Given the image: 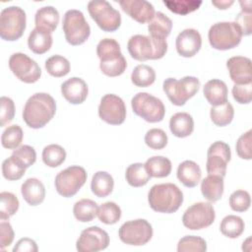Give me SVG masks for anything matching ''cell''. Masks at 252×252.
<instances>
[{"instance_id": "ba28073f", "label": "cell", "mask_w": 252, "mask_h": 252, "mask_svg": "<svg viewBox=\"0 0 252 252\" xmlns=\"http://www.w3.org/2000/svg\"><path fill=\"white\" fill-rule=\"evenodd\" d=\"M62 28L67 42L80 45L87 41L91 34V28L84 14L76 9L68 10L63 17Z\"/></svg>"}, {"instance_id": "4fadbf2b", "label": "cell", "mask_w": 252, "mask_h": 252, "mask_svg": "<svg viewBox=\"0 0 252 252\" xmlns=\"http://www.w3.org/2000/svg\"><path fill=\"white\" fill-rule=\"evenodd\" d=\"M216 218L213 205L206 202H198L186 209L182 216L183 225L191 230H198L210 226Z\"/></svg>"}, {"instance_id": "f6af8a7d", "label": "cell", "mask_w": 252, "mask_h": 252, "mask_svg": "<svg viewBox=\"0 0 252 252\" xmlns=\"http://www.w3.org/2000/svg\"><path fill=\"white\" fill-rule=\"evenodd\" d=\"M167 135L159 128L150 129L145 135L146 145L153 150H161L167 145Z\"/></svg>"}, {"instance_id": "11a10c76", "label": "cell", "mask_w": 252, "mask_h": 252, "mask_svg": "<svg viewBox=\"0 0 252 252\" xmlns=\"http://www.w3.org/2000/svg\"><path fill=\"white\" fill-rule=\"evenodd\" d=\"M234 3L233 0H220V1H212V4L216 6L218 9L225 10L228 9Z\"/></svg>"}, {"instance_id": "cb8c5ba5", "label": "cell", "mask_w": 252, "mask_h": 252, "mask_svg": "<svg viewBox=\"0 0 252 252\" xmlns=\"http://www.w3.org/2000/svg\"><path fill=\"white\" fill-rule=\"evenodd\" d=\"M178 180L188 188H194L201 180L202 171L200 166L193 160H184L177 167Z\"/></svg>"}, {"instance_id": "836d02e7", "label": "cell", "mask_w": 252, "mask_h": 252, "mask_svg": "<svg viewBox=\"0 0 252 252\" xmlns=\"http://www.w3.org/2000/svg\"><path fill=\"white\" fill-rule=\"evenodd\" d=\"M245 224L240 217L228 215L224 217L220 222V232L228 238H237L244 231Z\"/></svg>"}, {"instance_id": "3957f363", "label": "cell", "mask_w": 252, "mask_h": 252, "mask_svg": "<svg viewBox=\"0 0 252 252\" xmlns=\"http://www.w3.org/2000/svg\"><path fill=\"white\" fill-rule=\"evenodd\" d=\"M127 49L131 57L137 61L157 60L165 55L167 42L161 37L135 34L129 38Z\"/></svg>"}, {"instance_id": "d6986e66", "label": "cell", "mask_w": 252, "mask_h": 252, "mask_svg": "<svg viewBox=\"0 0 252 252\" xmlns=\"http://www.w3.org/2000/svg\"><path fill=\"white\" fill-rule=\"evenodd\" d=\"M118 3L131 19L142 25L150 23L156 13L154 6L146 0H121Z\"/></svg>"}, {"instance_id": "8d00e7d4", "label": "cell", "mask_w": 252, "mask_h": 252, "mask_svg": "<svg viewBox=\"0 0 252 252\" xmlns=\"http://www.w3.org/2000/svg\"><path fill=\"white\" fill-rule=\"evenodd\" d=\"M66 159V152L63 147L57 144L46 146L42 151V160L49 167H57Z\"/></svg>"}, {"instance_id": "5b68a950", "label": "cell", "mask_w": 252, "mask_h": 252, "mask_svg": "<svg viewBox=\"0 0 252 252\" xmlns=\"http://www.w3.org/2000/svg\"><path fill=\"white\" fill-rule=\"evenodd\" d=\"M201 83L198 78L185 76L180 80L167 78L163 81L162 89L168 99L176 106H182L199 91Z\"/></svg>"}, {"instance_id": "816d5d0a", "label": "cell", "mask_w": 252, "mask_h": 252, "mask_svg": "<svg viewBox=\"0 0 252 252\" xmlns=\"http://www.w3.org/2000/svg\"><path fill=\"white\" fill-rule=\"evenodd\" d=\"M14 230L9 221L2 220L0 222V248L4 250L5 247L12 244L14 240Z\"/></svg>"}, {"instance_id": "74e56055", "label": "cell", "mask_w": 252, "mask_h": 252, "mask_svg": "<svg viewBox=\"0 0 252 252\" xmlns=\"http://www.w3.org/2000/svg\"><path fill=\"white\" fill-rule=\"evenodd\" d=\"M19 200L11 192L3 191L0 193V220H7L14 216L19 209Z\"/></svg>"}, {"instance_id": "52a82bcc", "label": "cell", "mask_w": 252, "mask_h": 252, "mask_svg": "<svg viewBox=\"0 0 252 252\" xmlns=\"http://www.w3.org/2000/svg\"><path fill=\"white\" fill-rule=\"evenodd\" d=\"M25 11L18 6L4 8L0 15V36L6 41H15L22 37L26 30Z\"/></svg>"}, {"instance_id": "f907efd6", "label": "cell", "mask_w": 252, "mask_h": 252, "mask_svg": "<svg viewBox=\"0 0 252 252\" xmlns=\"http://www.w3.org/2000/svg\"><path fill=\"white\" fill-rule=\"evenodd\" d=\"M232 96L236 102L241 104H247L252 99V83L246 85H235L231 90Z\"/></svg>"}, {"instance_id": "277c9868", "label": "cell", "mask_w": 252, "mask_h": 252, "mask_svg": "<svg viewBox=\"0 0 252 252\" xmlns=\"http://www.w3.org/2000/svg\"><path fill=\"white\" fill-rule=\"evenodd\" d=\"M96 54L100 60L99 68L108 77H117L124 73L127 61L121 53L119 43L113 38H103L96 46Z\"/></svg>"}, {"instance_id": "7dc6e473", "label": "cell", "mask_w": 252, "mask_h": 252, "mask_svg": "<svg viewBox=\"0 0 252 252\" xmlns=\"http://www.w3.org/2000/svg\"><path fill=\"white\" fill-rule=\"evenodd\" d=\"M26 172V168L19 165L12 157L6 158L2 162V174L3 177L7 180H19L21 179Z\"/></svg>"}, {"instance_id": "9a60e30c", "label": "cell", "mask_w": 252, "mask_h": 252, "mask_svg": "<svg viewBox=\"0 0 252 252\" xmlns=\"http://www.w3.org/2000/svg\"><path fill=\"white\" fill-rule=\"evenodd\" d=\"M231 153L229 146L221 141L213 143L207 153V172L210 175L224 177L227 163L230 161Z\"/></svg>"}, {"instance_id": "c3c4849f", "label": "cell", "mask_w": 252, "mask_h": 252, "mask_svg": "<svg viewBox=\"0 0 252 252\" xmlns=\"http://www.w3.org/2000/svg\"><path fill=\"white\" fill-rule=\"evenodd\" d=\"M251 139H252V131L248 130L244 134H242L237 142H236V153L238 157L242 159H251Z\"/></svg>"}, {"instance_id": "f35d334b", "label": "cell", "mask_w": 252, "mask_h": 252, "mask_svg": "<svg viewBox=\"0 0 252 252\" xmlns=\"http://www.w3.org/2000/svg\"><path fill=\"white\" fill-rule=\"evenodd\" d=\"M45 69L49 75L55 78L64 77L70 72V62L61 55H53L46 59Z\"/></svg>"}, {"instance_id": "e575fe53", "label": "cell", "mask_w": 252, "mask_h": 252, "mask_svg": "<svg viewBox=\"0 0 252 252\" xmlns=\"http://www.w3.org/2000/svg\"><path fill=\"white\" fill-rule=\"evenodd\" d=\"M131 81L136 87L139 88L150 87L156 81V72L151 66L140 64L132 71Z\"/></svg>"}, {"instance_id": "ac0fdd59", "label": "cell", "mask_w": 252, "mask_h": 252, "mask_svg": "<svg viewBox=\"0 0 252 252\" xmlns=\"http://www.w3.org/2000/svg\"><path fill=\"white\" fill-rule=\"evenodd\" d=\"M202 46V36L195 29H186L182 31L176 37V51L182 57H193Z\"/></svg>"}, {"instance_id": "7402d4cb", "label": "cell", "mask_w": 252, "mask_h": 252, "mask_svg": "<svg viewBox=\"0 0 252 252\" xmlns=\"http://www.w3.org/2000/svg\"><path fill=\"white\" fill-rule=\"evenodd\" d=\"M204 96L212 106H219L227 101V87L219 79L208 81L203 88Z\"/></svg>"}, {"instance_id": "7bdbcfd3", "label": "cell", "mask_w": 252, "mask_h": 252, "mask_svg": "<svg viewBox=\"0 0 252 252\" xmlns=\"http://www.w3.org/2000/svg\"><path fill=\"white\" fill-rule=\"evenodd\" d=\"M12 158L22 167L28 168L36 160V153L34 149L29 145H23L15 149L12 153Z\"/></svg>"}, {"instance_id": "ee69618b", "label": "cell", "mask_w": 252, "mask_h": 252, "mask_svg": "<svg viewBox=\"0 0 252 252\" xmlns=\"http://www.w3.org/2000/svg\"><path fill=\"white\" fill-rule=\"evenodd\" d=\"M207 242L204 238L196 235L183 236L177 244L178 252H205Z\"/></svg>"}, {"instance_id": "7c38bea8", "label": "cell", "mask_w": 252, "mask_h": 252, "mask_svg": "<svg viewBox=\"0 0 252 252\" xmlns=\"http://www.w3.org/2000/svg\"><path fill=\"white\" fill-rule=\"evenodd\" d=\"M120 240L128 245L142 246L153 237V227L144 219H137L124 222L118 231Z\"/></svg>"}, {"instance_id": "ab89813d", "label": "cell", "mask_w": 252, "mask_h": 252, "mask_svg": "<svg viewBox=\"0 0 252 252\" xmlns=\"http://www.w3.org/2000/svg\"><path fill=\"white\" fill-rule=\"evenodd\" d=\"M24 133L19 125L14 124L8 126L1 135L2 147L8 150H15L21 145Z\"/></svg>"}, {"instance_id": "8fae6325", "label": "cell", "mask_w": 252, "mask_h": 252, "mask_svg": "<svg viewBox=\"0 0 252 252\" xmlns=\"http://www.w3.org/2000/svg\"><path fill=\"white\" fill-rule=\"evenodd\" d=\"M85 168L79 165H71L61 170L55 177V189L59 195L65 198L72 197L78 193L87 181Z\"/></svg>"}, {"instance_id": "603a6c76", "label": "cell", "mask_w": 252, "mask_h": 252, "mask_svg": "<svg viewBox=\"0 0 252 252\" xmlns=\"http://www.w3.org/2000/svg\"><path fill=\"white\" fill-rule=\"evenodd\" d=\"M24 200L31 206L41 204L45 198V188L42 182L34 177L28 178L21 187Z\"/></svg>"}, {"instance_id": "ffe728a7", "label": "cell", "mask_w": 252, "mask_h": 252, "mask_svg": "<svg viewBox=\"0 0 252 252\" xmlns=\"http://www.w3.org/2000/svg\"><path fill=\"white\" fill-rule=\"evenodd\" d=\"M226 67L230 79L235 85H246L252 83L251 60L244 56H233L226 61Z\"/></svg>"}, {"instance_id": "f546056e", "label": "cell", "mask_w": 252, "mask_h": 252, "mask_svg": "<svg viewBox=\"0 0 252 252\" xmlns=\"http://www.w3.org/2000/svg\"><path fill=\"white\" fill-rule=\"evenodd\" d=\"M172 21L161 12H156L148 25V31L151 36L165 38L170 34Z\"/></svg>"}, {"instance_id": "d6a6232c", "label": "cell", "mask_w": 252, "mask_h": 252, "mask_svg": "<svg viewBox=\"0 0 252 252\" xmlns=\"http://www.w3.org/2000/svg\"><path fill=\"white\" fill-rule=\"evenodd\" d=\"M125 177H126V181L128 182V184L130 186L136 187V188L145 186L151 178V176L149 175V173L146 170L145 164H143L141 162H136V163L130 164L126 169Z\"/></svg>"}, {"instance_id": "7a4b0ae2", "label": "cell", "mask_w": 252, "mask_h": 252, "mask_svg": "<svg viewBox=\"0 0 252 252\" xmlns=\"http://www.w3.org/2000/svg\"><path fill=\"white\" fill-rule=\"evenodd\" d=\"M150 207L158 213H175L183 203L182 191L172 183L154 185L148 194Z\"/></svg>"}, {"instance_id": "4316f807", "label": "cell", "mask_w": 252, "mask_h": 252, "mask_svg": "<svg viewBox=\"0 0 252 252\" xmlns=\"http://www.w3.org/2000/svg\"><path fill=\"white\" fill-rule=\"evenodd\" d=\"M35 28L45 30L52 32L59 24V13L52 6H44L39 8L34 16Z\"/></svg>"}, {"instance_id": "6da1fadb", "label": "cell", "mask_w": 252, "mask_h": 252, "mask_svg": "<svg viewBox=\"0 0 252 252\" xmlns=\"http://www.w3.org/2000/svg\"><path fill=\"white\" fill-rule=\"evenodd\" d=\"M55 112L54 98L46 93H36L27 100L23 110V119L29 127L39 129L54 117Z\"/></svg>"}, {"instance_id": "9c48e42d", "label": "cell", "mask_w": 252, "mask_h": 252, "mask_svg": "<svg viewBox=\"0 0 252 252\" xmlns=\"http://www.w3.org/2000/svg\"><path fill=\"white\" fill-rule=\"evenodd\" d=\"M131 106L136 115L150 123L160 122L165 114L163 102L148 93H138L135 94L132 97Z\"/></svg>"}, {"instance_id": "30bf717a", "label": "cell", "mask_w": 252, "mask_h": 252, "mask_svg": "<svg viewBox=\"0 0 252 252\" xmlns=\"http://www.w3.org/2000/svg\"><path fill=\"white\" fill-rule=\"evenodd\" d=\"M88 11L92 19L103 32H115L121 25L120 13L105 0L90 1L88 3Z\"/></svg>"}, {"instance_id": "d4e9b609", "label": "cell", "mask_w": 252, "mask_h": 252, "mask_svg": "<svg viewBox=\"0 0 252 252\" xmlns=\"http://www.w3.org/2000/svg\"><path fill=\"white\" fill-rule=\"evenodd\" d=\"M52 42L51 32L39 28H34L28 37L29 48L33 53L39 55L47 52L50 49Z\"/></svg>"}, {"instance_id": "1f68e13d", "label": "cell", "mask_w": 252, "mask_h": 252, "mask_svg": "<svg viewBox=\"0 0 252 252\" xmlns=\"http://www.w3.org/2000/svg\"><path fill=\"white\" fill-rule=\"evenodd\" d=\"M98 206L91 199H82L75 203L73 214L77 220L82 222L92 221L97 216Z\"/></svg>"}, {"instance_id": "db71d44e", "label": "cell", "mask_w": 252, "mask_h": 252, "mask_svg": "<svg viewBox=\"0 0 252 252\" xmlns=\"http://www.w3.org/2000/svg\"><path fill=\"white\" fill-rule=\"evenodd\" d=\"M37 250L35 241L28 237L21 238L13 248V252H36Z\"/></svg>"}, {"instance_id": "83f0119b", "label": "cell", "mask_w": 252, "mask_h": 252, "mask_svg": "<svg viewBox=\"0 0 252 252\" xmlns=\"http://www.w3.org/2000/svg\"><path fill=\"white\" fill-rule=\"evenodd\" d=\"M201 192L208 201H219L223 194V178L209 174L201 182Z\"/></svg>"}, {"instance_id": "60d3db41", "label": "cell", "mask_w": 252, "mask_h": 252, "mask_svg": "<svg viewBox=\"0 0 252 252\" xmlns=\"http://www.w3.org/2000/svg\"><path fill=\"white\" fill-rule=\"evenodd\" d=\"M98 220L105 224H114L121 218V209L114 202H105L98 207Z\"/></svg>"}, {"instance_id": "681fc988", "label": "cell", "mask_w": 252, "mask_h": 252, "mask_svg": "<svg viewBox=\"0 0 252 252\" xmlns=\"http://www.w3.org/2000/svg\"><path fill=\"white\" fill-rule=\"evenodd\" d=\"M0 103H1V113H0L1 127H4L8 125L15 116V103L8 96H1Z\"/></svg>"}, {"instance_id": "2e32d148", "label": "cell", "mask_w": 252, "mask_h": 252, "mask_svg": "<svg viewBox=\"0 0 252 252\" xmlns=\"http://www.w3.org/2000/svg\"><path fill=\"white\" fill-rule=\"evenodd\" d=\"M99 118L110 125H120L126 118V106L123 99L113 94H107L98 105Z\"/></svg>"}, {"instance_id": "f1b7e54d", "label": "cell", "mask_w": 252, "mask_h": 252, "mask_svg": "<svg viewBox=\"0 0 252 252\" xmlns=\"http://www.w3.org/2000/svg\"><path fill=\"white\" fill-rule=\"evenodd\" d=\"M114 187L113 177L106 171H96L91 182L92 192L98 198L108 196Z\"/></svg>"}, {"instance_id": "f5cc1de1", "label": "cell", "mask_w": 252, "mask_h": 252, "mask_svg": "<svg viewBox=\"0 0 252 252\" xmlns=\"http://www.w3.org/2000/svg\"><path fill=\"white\" fill-rule=\"evenodd\" d=\"M241 31L242 35L251 34V25H252V13H247L241 11L235 18L234 22Z\"/></svg>"}, {"instance_id": "484cf974", "label": "cell", "mask_w": 252, "mask_h": 252, "mask_svg": "<svg viewBox=\"0 0 252 252\" xmlns=\"http://www.w3.org/2000/svg\"><path fill=\"white\" fill-rule=\"evenodd\" d=\"M169 129L177 138H185L194 130V120L187 112H177L169 120Z\"/></svg>"}, {"instance_id": "44dd1931", "label": "cell", "mask_w": 252, "mask_h": 252, "mask_svg": "<svg viewBox=\"0 0 252 252\" xmlns=\"http://www.w3.org/2000/svg\"><path fill=\"white\" fill-rule=\"evenodd\" d=\"M61 94L72 104L83 103L89 94L87 83L78 77H73L61 85Z\"/></svg>"}, {"instance_id": "9f6ffc18", "label": "cell", "mask_w": 252, "mask_h": 252, "mask_svg": "<svg viewBox=\"0 0 252 252\" xmlns=\"http://www.w3.org/2000/svg\"><path fill=\"white\" fill-rule=\"evenodd\" d=\"M241 11L247 12V13H252V2L250 0L248 1H240L239 2Z\"/></svg>"}, {"instance_id": "bcb514c9", "label": "cell", "mask_w": 252, "mask_h": 252, "mask_svg": "<svg viewBox=\"0 0 252 252\" xmlns=\"http://www.w3.org/2000/svg\"><path fill=\"white\" fill-rule=\"evenodd\" d=\"M250 205V194L245 190H236L229 196V206L234 212H245L249 209Z\"/></svg>"}, {"instance_id": "d590c367", "label": "cell", "mask_w": 252, "mask_h": 252, "mask_svg": "<svg viewBox=\"0 0 252 252\" xmlns=\"http://www.w3.org/2000/svg\"><path fill=\"white\" fill-rule=\"evenodd\" d=\"M210 116L215 125L220 127L226 126L233 119V106L229 101H226L225 103L219 106H212L210 110Z\"/></svg>"}, {"instance_id": "5bb4252c", "label": "cell", "mask_w": 252, "mask_h": 252, "mask_svg": "<svg viewBox=\"0 0 252 252\" xmlns=\"http://www.w3.org/2000/svg\"><path fill=\"white\" fill-rule=\"evenodd\" d=\"M9 68L21 82L33 84L41 76V69L38 64L22 52H16L9 58Z\"/></svg>"}, {"instance_id": "8992f818", "label": "cell", "mask_w": 252, "mask_h": 252, "mask_svg": "<svg viewBox=\"0 0 252 252\" xmlns=\"http://www.w3.org/2000/svg\"><path fill=\"white\" fill-rule=\"evenodd\" d=\"M242 33L234 22L214 24L208 32L211 46L217 50H228L236 47L241 41Z\"/></svg>"}, {"instance_id": "4dcf8cb0", "label": "cell", "mask_w": 252, "mask_h": 252, "mask_svg": "<svg viewBox=\"0 0 252 252\" xmlns=\"http://www.w3.org/2000/svg\"><path fill=\"white\" fill-rule=\"evenodd\" d=\"M145 167L151 177L163 178L170 174L172 165L167 158L155 156L146 160Z\"/></svg>"}, {"instance_id": "b9f144b4", "label": "cell", "mask_w": 252, "mask_h": 252, "mask_svg": "<svg viewBox=\"0 0 252 252\" xmlns=\"http://www.w3.org/2000/svg\"><path fill=\"white\" fill-rule=\"evenodd\" d=\"M166 8L177 15H187L200 8L202 1L196 0H163Z\"/></svg>"}, {"instance_id": "e0dca14e", "label": "cell", "mask_w": 252, "mask_h": 252, "mask_svg": "<svg viewBox=\"0 0 252 252\" xmlns=\"http://www.w3.org/2000/svg\"><path fill=\"white\" fill-rule=\"evenodd\" d=\"M109 245L108 233L98 226H90L82 230L76 248L79 252H97Z\"/></svg>"}]
</instances>
